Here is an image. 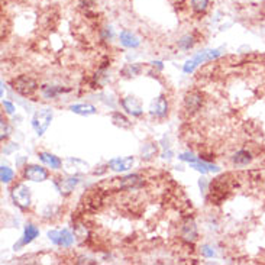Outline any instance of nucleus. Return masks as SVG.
<instances>
[{"instance_id": "obj_24", "label": "nucleus", "mask_w": 265, "mask_h": 265, "mask_svg": "<svg viewBox=\"0 0 265 265\" xmlns=\"http://www.w3.org/2000/svg\"><path fill=\"white\" fill-rule=\"evenodd\" d=\"M196 36L193 35V33H187V35H183L180 39H178V42H177V45L180 49H183V51H188V49H191V48L196 45Z\"/></svg>"}, {"instance_id": "obj_15", "label": "nucleus", "mask_w": 265, "mask_h": 265, "mask_svg": "<svg viewBox=\"0 0 265 265\" xmlns=\"http://www.w3.org/2000/svg\"><path fill=\"white\" fill-rule=\"evenodd\" d=\"M121 44L126 48H138L140 45V39L132 31L124 29L119 35Z\"/></svg>"}, {"instance_id": "obj_28", "label": "nucleus", "mask_w": 265, "mask_h": 265, "mask_svg": "<svg viewBox=\"0 0 265 265\" xmlns=\"http://www.w3.org/2000/svg\"><path fill=\"white\" fill-rule=\"evenodd\" d=\"M74 235H76V238H78V239H84L86 235H87L86 226H83V225H76V226H74Z\"/></svg>"}, {"instance_id": "obj_22", "label": "nucleus", "mask_w": 265, "mask_h": 265, "mask_svg": "<svg viewBox=\"0 0 265 265\" xmlns=\"http://www.w3.org/2000/svg\"><path fill=\"white\" fill-rule=\"evenodd\" d=\"M110 118H112L113 125L119 126V128H122V129H131V128H132V122L126 118L125 115H122V113H119V112H113V113L110 115Z\"/></svg>"}, {"instance_id": "obj_11", "label": "nucleus", "mask_w": 265, "mask_h": 265, "mask_svg": "<svg viewBox=\"0 0 265 265\" xmlns=\"http://www.w3.org/2000/svg\"><path fill=\"white\" fill-rule=\"evenodd\" d=\"M133 164H135V158L133 156H125V158H113V159H110L108 162V167L113 171L124 172L131 170Z\"/></svg>"}, {"instance_id": "obj_26", "label": "nucleus", "mask_w": 265, "mask_h": 265, "mask_svg": "<svg viewBox=\"0 0 265 265\" xmlns=\"http://www.w3.org/2000/svg\"><path fill=\"white\" fill-rule=\"evenodd\" d=\"M13 177H15V172H13L12 168H9L6 165H1V168H0V180H1V183L7 184V183H10L13 180Z\"/></svg>"}, {"instance_id": "obj_20", "label": "nucleus", "mask_w": 265, "mask_h": 265, "mask_svg": "<svg viewBox=\"0 0 265 265\" xmlns=\"http://www.w3.org/2000/svg\"><path fill=\"white\" fill-rule=\"evenodd\" d=\"M38 236H39V229H38L35 225L28 223V225L25 226V231H23L22 244H23V245H28V244H31L32 241H35Z\"/></svg>"}, {"instance_id": "obj_23", "label": "nucleus", "mask_w": 265, "mask_h": 265, "mask_svg": "<svg viewBox=\"0 0 265 265\" xmlns=\"http://www.w3.org/2000/svg\"><path fill=\"white\" fill-rule=\"evenodd\" d=\"M142 65L139 64H126L125 67L122 68V71H121V74L126 78H131V77H136V76H139L140 73H142Z\"/></svg>"}, {"instance_id": "obj_29", "label": "nucleus", "mask_w": 265, "mask_h": 265, "mask_svg": "<svg viewBox=\"0 0 265 265\" xmlns=\"http://www.w3.org/2000/svg\"><path fill=\"white\" fill-rule=\"evenodd\" d=\"M102 38H103V41H112L113 39V36H115V32H113V29L112 28H103L102 29Z\"/></svg>"}, {"instance_id": "obj_32", "label": "nucleus", "mask_w": 265, "mask_h": 265, "mask_svg": "<svg viewBox=\"0 0 265 265\" xmlns=\"http://www.w3.org/2000/svg\"><path fill=\"white\" fill-rule=\"evenodd\" d=\"M77 264H96V261L92 258H87V257H81L77 260Z\"/></svg>"}, {"instance_id": "obj_13", "label": "nucleus", "mask_w": 265, "mask_h": 265, "mask_svg": "<svg viewBox=\"0 0 265 265\" xmlns=\"http://www.w3.org/2000/svg\"><path fill=\"white\" fill-rule=\"evenodd\" d=\"M151 115H154L156 118H165L168 115V102L164 96L156 97L155 100L151 103Z\"/></svg>"}, {"instance_id": "obj_25", "label": "nucleus", "mask_w": 265, "mask_h": 265, "mask_svg": "<svg viewBox=\"0 0 265 265\" xmlns=\"http://www.w3.org/2000/svg\"><path fill=\"white\" fill-rule=\"evenodd\" d=\"M156 152H158L156 143H145V145L142 146V149H140V158L148 161V159L154 158V156L156 155Z\"/></svg>"}, {"instance_id": "obj_18", "label": "nucleus", "mask_w": 265, "mask_h": 265, "mask_svg": "<svg viewBox=\"0 0 265 265\" xmlns=\"http://www.w3.org/2000/svg\"><path fill=\"white\" fill-rule=\"evenodd\" d=\"M251 161H252V154L247 149H241V151L235 152L232 156V162L236 167H245V165L251 164Z\"/></svg>"}, {"instance_id": "obj_31", "label": "nucleus", "mask_w": 265, "mask_h": 265, "mask_svg": "<svg viewBox=\"0 0 265 265\" xmlns=\"http://www.w3.org/2000/svg\"><path fill=\"white\" fill-rule=\"evenodd\" d=\"M3 108L6 110V113H9V115H13V113H15V106H13L10 102H7V100H3Z\"/></svg>"}, {"instance_id": "obj_7", "label": "nucleus", "mask_w": 265, "mask_h": 265, "mask_svg": "<svg viewBox=\"0 0 265 265\" xmlns=\"http://www.w3.org/2000/svg\"><path fill=\"white\" fill-rule=\"evenodd\" d=\"M180 235H181V239L188 242V244H194L199 239V232H197V226H196L194 219L187 218L183 222L181 229H180Z\"/></svg>"}, {"instance_id": "obj_33", "label": "nucleus", "mask_w": 265, "mask_h": 265, "mask_svg": "<svg viewBox=\"0 0 265 265\" xmlns=\"http://www.w3.org/2000/svg\"><path fill=\"white\" fill-rule=\"evenodd\" d=\"M199 186H200V190H202L203 193H206L207 191V181H206V178H200V181H199Z\"/></svg>"}, {"instance_id": "obj_9", "label": "nucleus", "mask_w": 265, "mask_h": 265, "mask_svg": "<svg viewBox=\"0 0 265 265\" xmlns=\"http://www.w3.org/2000/svg\"><path fill=\"white\" fill-rule=\"evenodd\" d=\"M78 183H80V178H77L76 175H70L67 178L61 177V178L54 180V186L58 190V193L63 196H68L74 188L77 187Z\"/></svg>"}, {"instance_id": "obj_5", "label": "nucleus", "mask_w": 265, "mask_h": 265, "mask_svg": "<svg viewBox=\"0 0 265 265\" xmlns=\"http://www.w3.org/2000/svg\"><path fill=\"white\" fill-rule=\"evenodd\" d=\"M47 236L52 244H55V245H58V247H63V248L73 247V244H74V241H76L74 235L71 234L68 229H63V231H49Z\"/></svg>"}, {"instance_id": "obj_27", "label": "nucleus", "mask_w": 265, "mask_h": 265, "mask_svg": "<svg viewBox=\"0 0 265 265\" xmlns=\"http://www.w3.org/2000/svg\"><path fill=\"white\" fill-rule=\"evenodd\" d=\"M202 255L204 258H215L216 257V251L212 245L204 244V245H202Z\"/></svg>"}, {"instance_id": "obj_14", "label": "nucleus", "mask_w": 265, "mask_h": 265, "mask_svg": "<svg viewBox=\"0 0 265 265\" xmlns=\"http://www.w3.org/2000/svg\"><path fill=\"white\" fill-rule=\"evenodd\" d=\"M143 184V177L139 174H129L126 177H122L119 180V187L125 188V190H132V188H138Z\"/></svg>"}, {"instance_id": "obj_30", "label": "nucleus", "mask_w": 265, "mask_h": 265, "mask_svg": "<svg viewBox=\"0 0 265 265\" xmlns=\"http://www.w3.org/2000/svg\"><path fill=\"white\" fill-rule=\"evenodd\" d=\"M9 132H10V128L7 126L4 119H1V139H4L9 135Z\"/></svg>"}, {"instance_id": "obj_8", "label": "nucleus", "mask_w": 265, "mask_h": 265, "mask_svg": "<svg viewBox=\"0 0 265 265\" xmlns=\"http://www.w3.org/2000/svg\"><path fill=\"white\" fill-rule=\"evenodd\" d=\"M64 170L67 174L70 175H81V174H86L89 170V164L78 159V158H67L64 161Z\"/></svg>"}, {"instance_id": "obj_21", "label": "nucleus", "mask_w": 265, "mask_h": 265, "mask_svg": "<svg viewBox=\"0 0 265 265\" xmlns=\"http://www.w3.org/2000/svg\"><path fill=\"white\" fill-rule=\"evenodd\" d=\"M190 7L194 13L204 15L210 7V0H190Z\"/></svg>"}, {"instance_id": "obj_4", "label": "nucleus", "mask_w": 265, "mask_h": 265, "mask_svg": "<svg viewBox=\"0 0 265 265\" xmlns=\"http://www.w3.org/2000/svg\"><path fill=\"white\" fill-rule=\"evenodd\" d=\"M12 87H13L16 93L25 96V97H29L36 92L38 83H36L35 78L29 77V76H19V77L12 80Z\"/></svg>"}, {"instance_id": "obj_1", "label": "nucleus", "mask_w": 265, "mask_h": 265, "mask_svg": "<svg viewBox=\"0 0 265 265\" xmlns=\"http://www.w3.org/2000/svg\"><path fill=\"white\" fill-rule=\"evenodd\" d=\"M222 48H216V49H203V51H199L197 54H194L190 60L186 61V64L183 65V71L186 74H190L193 73L200 64L207 63V61H212V60H216L222 55Z\"/></svg>"}, {"instance_id": "obj_10", "label": "nucleus", "mask_w": 265, "mask_h": 265, "mask_svg": "<svg viewBox=\"0 0 265 265\" xmlns=\"http://www.w3.org/2000/svg\"><path fill=\"white\" fill-rule=\"evenodd\" d=\"M203 106V94L197 90L188 92L184 96V108L188 113H196L202 109Z\"/></svg>"}, {"instance_id": "obj_3", "label": "nucleus", "mask_w": 265, "mask_h": 265, "mask_svg": "<svg viewBox=\"0 0 265 265\" xmlns=\"http://www.w3.org/2000/svg\"><path fill=\"white\" fill-rule=\"evenodd\" d=\"M10 197L16 206L22 210H26L32 203L31 190L28 186H25L23 183H17L10 190Z\"/></svg>"}, {"instance_id": "obj_17", "label": "nucleus", "mask_w": 265, "mask_h": 265, "mask_svg": "<svg viewBox=\"0 0 265 265\" xmlns=\"http://www.w3.org/2000/svg\"><path fill=\"white\" fill-rule=\"evenodd\" d=\"M70 110L76 115L80 116H92L97 113V109L94 108L93 105H89V103H78V105H71Z\"/></svg>"}, {"instance_id": "obj_19", "label": "nucleus", "mask_w": 265, "mask_h": 265, "mask_svg": "<svg viewBox=\"0 0 265 265\" xmlns=\"http://www.w3.org/2000/svg\"><path fill=\"white\" fill-rule=\"evenodd\" d=\"M67 92H70V89H64L60 86H42L41 87V93L45 99H55L60 94L67 93Z\"/></svg>"}, {"instance_id": "obj_6", "label": "nucleus", "mask_w": 265, "mask_h": 265, "mask_svg": "<svg viewBox=\"0 0 265 265\" xmlns=\"http://www.w3.org/2000/svg\"><path fill=\"white\" fill-rule=\"evenodd\" d=\"M48 177H49V172L41 165L29 164V165H25L23 168V178L33 181V183H42L48 180Z\"/></svg>"}, {"instance_id": "obj_12", "label": "nucleus", "mask_w": 265, "mask_h": 265, "mask_svg": "<svg viewBox=\"0 0 265 265\" xmlns=\"http://www.w3.org/2000/svg\"><path fill=\"white\" fill-rule=\"evenodd\" d=\"M121 105H122V108H124L129 115H132V116H140V115L143 113L140 102L138 99L132 97V96L124 97V99L121 100Z\"/></svg>"}, {"instance_id": "obj_16", "label": "nucleus", "mask_w": 265, "mask_h": 265, "mask_svg": "<svg viewBox=\"0 0 265 265\" xmlns=\"http://www.w3.org/2000/svg\"><path fill=\"white\" fill-rule=\"evenodd\" d=\"M38 156H39V159H41L47 167L52 168V170H60V168L63 167V161L57 155H54V154L41 151V152H38Z\"/></svg>"}, {"instance_id": "obj_2", "label": "nucleus", "mask_w": 265, "mask_h": 265, "mask_svg": "<svg viewBox=\"0 0 265 265\" xmlns=\"http://www.w3.org/2000/svg\"><path fill=\"white\" fill-rule=\"evenodd\" d=\"M52 118H54V112L51 108H42L33 113L31 125L38 136H42L47 132L51 122H52Z\"/></svg>"}]
</instances>
